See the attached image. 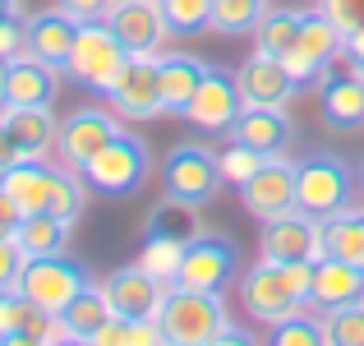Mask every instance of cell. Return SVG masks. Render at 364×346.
<instances>
[{
  "mask_svg": "<svg viewBox=\"0 0 364 346\" xmlns=\"http://www.w3.org/2000/svg\"><path fill=\"white\" fill-rule=\"evenodd\" d=\"M309 277H314V263H267V258H258L240 277L245 314L263 328L291 319L295 310L309 305Z\"/></svg>",
  "mask_w": 364,
  "mask_h": 346,
  "instance_id": "6da1fadb",
  "label": "cell"
},
{
  "mask_svg": "<svg viewBox=\"0 0 364 346\" xmlns=\"http://www.w3.org/2000/svg\"><path fill=\"white\" fill-rule=\"evenodd\" d=\"M157 323L171 346H217L231 314H226V300L217 291H194V286L171 282L161 295Z\"/></svg>",
  "mask_w": 364,
  "mask_h": 346,
  "instance_id": "7a4b0ae2",
  "label": "cell"
},
{
  "mask_svg": "<svg viewBox=\"0 0 364 346\" xmlns=\"http://www.w3.org/2000/svg\"><path fill=\"white\" fill-rule=\"evenodd\" d=\"M355 189H360V176L346 167V157H337L328 148H314L295 162V204L318 222L346 213L355 204Z\"/></svg>",
  "mask_w": 364,
  "mask_h": 346,
  "instance_id": "3957f363",
  "label": "cell"
},
{
  "mask_svg": "<svg viewBox=\"0 0 364 346\" xmlns=\"http://www.w3.org/2000/svg\"><path fill=\"white\" fill-rule=\"evenodd\" d=\"M124 61H129V51H124V42L111 33L107 19H88V23H79V33H74L65 74H70L74 83H83V88H92V93H111V83L120 79Z\"/></svg>",
  "mask_w": 364,
  "mask_h": 346,
  "instance_id": "277c9868",
  "label": "cell"
},
{
  "mask_svg": "<svg viewBox=\"0 0 364 346\" xmlns=\"http://www.w3.org/2000/svg\"><path fill=\"white\" fill-rule=\"evenodd\" d=\"M222 185H226L222 162H217V152L208 143H176L166 152V162H161V189H166V199L203 208L217 199Z\"/></svg>",
  "mask_w": 364,
  "mask_h": 346,
  "instance_id": "5b68a950",
  "label": "cell"
},
{
  "mask_svg": "<svg viewBox=\"0 0 364 346\" xmlns=\"http://www.w3.org/2000/svg\"><path fill=\"white\" fill-rule=\"evenodd\" d=\"M148 171H152V152H148V143H143L139 134L120 130L116 139H111L107 148H102L97 157L83 167V180H88L97 194L124 199V194H134V189H143Z\"/></svg>",
  "mask_w": 364,
  "mask_h": 346,
  "instance_id": "8992f818",
  "label": "cell"
},
{
  "mask_svg": "<svg viewBox=\"0 0 364 346\" xmlns=\"http://www.w3.org/2000/svg\"><path fill=\"white\" fill-rule=\"evenodd\" d=\"M341 56H346V37H341V28L332 23V14L323 5H314V9H304L300 37H295V46L282 56V61H286V70L295 74V83L309 88V83H318L323 74L341 61Z\"/></svg>",
  "mask_w": 364,
  "mask_h": 346,
  "instance_id": "52a82bcc",
  "label": "cell"
},
{
  "mask_svg": "<svg viewBox=\"0 0 364 346\" xmlns=\"http://www.w3.org/2000/svg\"><path fill=\"white\" fill-rule=\"evenodd\" d=\"M83 286H92V277H88V268H83L79 258H70V254L28 258L23 277H18V291H23L37 310H46V314H60Z\"/></svg>",
  "mask_w": 364,
  "mask_h": 346,
  "instance_id": "ba28073f",
  "label": "cell"
},
{
  "mask_svg": "<svg viewBox=\"0 0 364 346\" xmlns=\"http://www.w3.org/2000/svg\"><path fill=\"white\" fill-rule=\"evenodd\" d=\"M107 98L120 120H157V115H166V107H161V56L129 51V61H124L120 79L111 83Z\"/></svg>",
  "mask_w": 364,
  "mask_h": 346,
  "instance_id": "9c48e42d",
  "label": "cell"
},
{
  "mask_svg": "<svg viewBox=\"0 0 364 346\" xmlns=\"http://www.w3.org/2000/svg\"><path fill=\"white\" fill-rule=\"evenodd\" d=\"M240 273V249L226 231H198L185 249V263H180V286H194V291H217L222 295L231 286V277Z\"/></svg>",
  "mask_w": 364,
  "mask_h": 346,
  "instance_id": "30bf717a",
  "label": "cell"
},
{
  "mask_svg": "<svg viewBox=\"0 0 364 346\" xmlns=\"http://www.w3.org/2000/svg\"><path fill=\"white\" fill-rule=\"evenodd\" d=\"M120 134V115L116 107H74L70 115L60 120V134H55V157L60 167L70 171H83L111 139Z\"/></svg>",
  "mask_w": 364,
  "mask_h": 346,
  "instance_id": "8fae6325",
  "label": "cell"
},
{
  "mask_svg": "<svg viewBox=\"0 0 364 346\" xmlns=\"http://www.w3.org/2000/svg\"><path fill=\"white\" fill-rule=\"evenodd\" d=\"M258 258H267V263H314V258H323V222L309 217L304 208L263 222Z\"/></svg>",
  "mask_w": 364,
  "mask_h": 346,
  "instance_id": "7c38bea8",
  "label": "cell"
},
{
  "mask_svg": "<svg viewBox=\"0 0 364 346\" xmlns=\"http://www.w3.org/2000/svg\"><path fill=\"white\" fill-rule=\"evenodd\" d=\"M240 204L254 222H272L282 213H295V162L286 157H263V167L240 185Z\"/></svg>",
  "mask_w": 364,
  "mask_h": 346,
  "instance_id": "4fadbf2b",
  "label": "cell"
},
{
  "mask_svg": "<svg viewBox=\"0 0 364 346\" xmlns=\"http://www.w3.org/2000/svg\"><path fill=\"white\" fill-rule=\"evenodd\" d=\"M240 111H245V98H240L235 74L208 65V79H203V88L194 93L185 120L194 125V130H208V134H231V125L240 120Z\"/></svg>",
  "mask_w": 364,
  "mask_h": 346,
  "instance_id": "5bb4252c",
  "label": "cell"
},
{
  "mask_svg": "<svg viewBox=\"0 0 364 346\" xmlns=\"http://www.w3.org/2000/svg\"><path fill=\"white\" fill-rule=\"evenodd\" d=\"M235 83H240L245 107H291V102L300 98V83H295V74L286 70V61L258 56V51L235 70Z\"/></svg>",
  "mask_w": 364,
  "mask_h": 346,
  "instance_id": "9a60e30c",
  "label": "cell"
},
{
  "mask_svg": "<svg viewBox=\"0 0 364 346\" xmlns=\"http://www.w3.org/2000/svg\"><path fill=\"white\" fill-rule=\"evenodd\" d=\"M111 33L124 42V51H152L161 56V42L171 37L166 14H161V0H116L107 14Z\"/></svg>",
  "mask_w": 364,
  "mask_h": 346,
  "instance_id": "2e32d148",
  "label": "cell"
},
{
  "mask_svg": "<svg viewBox=\"0 0 364 346\" xmlns=\"http://www.w3.org/2000/svg\"><path fill=\"white\" fill-rule=\"evenodd\" d=\"M364 300V268L346 263V258H314V277H309V310L328 314L341 310V305H355Z\"/></svg>",
  "mask_w": 364,
  "mask_h": 346,
  "instance_id": "e0dca14e",
  "label": "cell"
},
{
  "mask_svg": "<svg viewBox=\"0 0 364 346\" xmlns=\"http://www.w3.org/2000/svg\"><path fill=\"white\" fill-rule=\"evenodd\" d=\"M102 286H107L116 314H129V319H157L161 295H166V282H157V277H152L148 268H139V263L116 268Z\"/></svg>",
  "mask_w": 364,
  "mask_h": 346,
  "instance_id": "ac0fdd59",
  "label": "cell"
},
{
  "mask_svg": "<svg viewBox=\"0 0 364 346\" xmlns=\"http://www.w3.org/2000/svg\"><path fill=\"white\" fill-rule=\"evenodd\" d=\"M318 107L332 130H360L364 125V79L350 65L346 70H328L318 79Z\"/></svg>",
  "mask_w": 364,
  "mask_h": 346,
  "instance_id": "d6986e66",
  "label": "cell"
},
{
  "mask_svg": "<svg viewBox=\"0 0 364 346\" xmlns=\"http://www.w3.org/2000/svg\"><path fill=\"white\" fill-rule=\"evenodd\" d=\"M231 139L258 148L263 157H282V152H291L295 125H291V115H286V107H245L240 120L231 125Z\"/></svg>",
  "mask_w": 364,
  "mask_h": 346,
  "instance_id": "ffe728a7",
  "label": "cell"
},
{
  "mask_svg": "<svg viewBox=\"0 0 364 346\" xmlns=\"http://www.w3.org/2000/svg\"><path fill=\"white\" fill-rule=\"evenodd\" d=\"M74 33H79V19H70L60 5H55V9H37V14H28V51H33L37 61L55 65L60 74H65V65H70Z\"/></svg>",
  "mask_w": 364,
  "mask_h": 346,
  "instance_id": "44dd1931",
  "label": "cell"
},
{
  "mask_svg": "<svg viewBox=\"0 0 364 346\" xmlns=\"http://www.w3.org/2000/svg\"><path fill=\"white\" fill-rule=\"evenodd\" d=\"M55 93H60V70L55 65L37 61L33 51L9 61V107H51Z\"/></svg>",
  "mask_w": 364,
  "mask_h": 346,
  "instance_id": "7402d4cb",
  "label": "cell"
},
{
  "mask_svg": "<svg viewBox=\"0 0 364 346\" xmlns=\"http://www.w3.org/2000/svg\"><path fill=\"white\" fill-rule=\"evenodd\" d=\"M0 120L9 125L18 152L23 157H51L55 152V134H60V120L51 115V107H5Z\"/></svg>",
  "mask_w": 364,
  "mask_h": 346,
  "instance_id": "603a6c76",
  "label": "cell"
},
{
  "mask_svg": "<svg viewBox=\"0 0 364 346\" xmlns=\"http://www.w3.org/2000/svg\"><path fill=\"white\" fill-rule=\"evenodd\" d=\"M203 79H208V61H198V56H161V107H166V115L185 120Z\"/></svg>",
  "mask_w": 364,
  "mask_h": 346,
  "instance_id": "cb8c5ba5",
  "label": "cell"
},
{
  "mask_svg": "<svg viewBox=\"0 0 364 346\" xmlns=\"http://www.w3.org/2000/svg\"><path fill=\"white\" fill-rule=\"evenodd\" d=\"M116 314V305H111V295H107V286H83L79 295H74L70 305H65L55 319H60V328H65V342H92L97 337V328Z\"/></svg>",
  "mask_w": 364,
  "mask_h": 346,
  "instance_id": "d4e9b609",
  "label": "cell"
},
{
  "mask_svg": "<svg viewBox=\"0 0 364 346\" xmlns=\"http://www.w3.org/2000/svg\"><path fill=\"white\" fill-rule=\"evenodd\" d=\"M51 180H55V167L46 157H18L14 167L0 176V189H5V194L23 208V213H37V208H46Z\"/></svg>",
  "mask_w": 364,
  "mask_h": 346,
  "instance_id": "484cf974",
  "label": "cell"
},
{
  "mask_svg": "<svg viewBox=\"0 0 364 346\" xmlns=\"http://www.w3.org/2000/svg\"><path fill=\"white\" fill-rule=\"evenodd\" d=\"M70 231H74V222H65V217L37 208V213H23V222H18V231H14V240L23 245L28 258H42V254H65V245H70Z\"/></svg>",
  "mask_w": 364,
  "mask_h": 346,
  "instance_id": "4316f807",
  "label": "cell"
},
{
  "mask_svg": "<svg viewBox=\"0 0 364 346\" xmlns=\"http://www.w3.org/2000/svg\"><path fill=\"white\" fill-rule=\"evenodd\" d=\"M323 254L364 268V208L350 204L346 213L323 217Z\"/></svg>",
  "mask_w": 364,
  "mask_h": 346,
  "instance_id": "83f0119b",
  "label": "cell"
},
{
  "mask_svg": "<svg viewBox=\"0 0 364 346\" xmlns=\"http://www.w3.org/2000/svg\"><path fill=\"white\" fill-rule=\"evenodd\" d=\"M300 23H304V9H291V5L272 9L267 5V14L258 19V28H254V51L282 61V56L295 46V37H300Z\"/></svg>",
  "mask_w": 364,
  "mask_h": 346,
  "instance_id": "f1b7e54d",
  "label": "cell"
},
{
  "mask_svg": "<svg viewBox=\"0 0 364 346\" xmlns=\"http://www.w3.org/2000/svg\"><path fill=\"white\" fill-rule=\"evenodd\" d=\"M185 249L189 240L180 236H166V231H143V249H139V268H148L157 282H176L180 277V263H185Z\"/></svg>",
  "mask_w": 364,
  "mask_h": 346,
  "instance_id": "f546056e",
  "label": "cell"
},
{
  "mask_svg": "<svg viewBox=\"0 0 364 346\" xmlns=\"http://www.w3.org/2000/svg\"><path fill=\"white\" fill-rule=\"evenodd\" d=\"M88 180L83 171H70V167H55V180H51V194H46V213L65 217V222H79L83 217V204H88Z\"/></svg>",
  "mask_w": 364,
  "mask_h": 346,
  "instance_id": "4dcf8cb0",
  "label": "cell"
},
{
  "mask_svg": "<svg viewBox=\"0 0 364 346\" xmlns=\"http://www.w3.org/2000/svg\"><path fill=\"white\" fill-rule=\"evenodd\" d=\"M267 342L272 346H328L323 314H309V305H304V310H295L291 319L272 323V328H267Z\"/></svg>",
  "mask_w": 364,
  "mask_h": 346,
  "instance_id": "1f68e13d",
  "label": "cell"
},
{
  "mask_svg": "<svg viewBox=\"0 0 364 346\" xmlns=\"http://www.w3.org/2000/svg\"><path fill=\"white\" fill-rule=\"evenodd\" d=\"M263 14H267V0H213V33L245 37L258 28Z\"/></svg>",
  "mask_w": 364,
  "mask_h": 346,
  "instance_id": "d6a6232c",
  "label": "cell"
},
{
  "mask_svg": "<svg viewBox=\"0 0 364 346\" xmlns=\"http://www.w3.org/2000/svg\"><path fill=\"white\" fill-rule=\"evenodd\" d=\"M171 37H198L213 28V0H161Z\"/></svg>",
  "mask_w": 364,
  "mask_h": 346,
  "instance_id": "836d02e7",
  "label": "cell"
},
{
  "mask_svg": "<svg viewBox=\"0 0 364 346\" xmlns=\"http://www.w3.org/2000/svg\"><path fill=\"white\" fill-rule=\"evenodd\" d=\"M323 328H328V346H364V300L328 310Z\"/></svg>",
  "mask_w": 364,
  "mask_h": 346,
  "instance_id": "e575fe53",
  "label": "cell"
},
{
  "mask_svg": "<svg viewBox=\"0 0 364 346\" xmlns=\"http://www.w3.org/2000/svg\"><path fill=\"white\" fill-rule=\"evenodd\" d=\"M217 162H222V180L240 189L245 180L254 176L258 167H263V152H258V148H249V143H240V139H231L222 152H217Z\"/></svg>",
  "mask_w": 364,
  "mask_h": 346,
  "instance_id": "d590c367",
  "label": "cell"
},
{
  "mask_svg": "<svg viewBox=\"0 0 364 346\" xmlns=\"http://www.w3.org/2000/svg\"><path fill=\"white\" fill-rule=\"evenodd\" d=\"M23 51H28V14L0 19V56H5V61H18Z\"/></svg>",
  "mask_w": 364,
  "mask_h": 346,
  "instance_id": "8d00e7d4",
  "label": "cell"
},
{
  "mask_svg": "<svg viewBox=\"0 0 364 346\" xmlns=\"http://www.w3.org/2000/svg\"><path fill=\"white\" fill-rule=\"evenodd\" d=\"M318 5L332 14V23L341 28V37L364 33V0H318Z\"/></svg>",
  "mask_w": 364,
  "mask_h": 346,
  "instance_id": "74e56055",
  "label": "cell"
},
{
  "mask_svg": "<svg viewBox=\"0 0 364 346\" xmlns=\"http://www.w3.org/2000/svg\"><path fill=\"white\" fill-rule=\"evenodd\" d=\"M23 263H28L23 245H18L14 236H0V291H5V286H18V277H23Z\"/></svg>",
  "mask_w": 364,
  "mask_h": 346,
  "instance_id": "f35d334b",
  "label": "cell"
},
{
  "mask_svg": "<svg viewBox=\"0 0 364 346\" xmlns=\"http://www.w3.org/2000/svg\"><path fill=\"white\" fill-rule=\"evenodd\" d=\"M55 5H60V9H65L70 19H79V23H88V19H107L116 0H55Z\"/></svg>",
  "mask_w": 364,
  "mask_h": 346,
  "instance_id": "ab89813d",
  "label": "cell"
},
{
  "mask_svg": "<svg viewBox=\"0 0 364 346\" xmlns=\"http://www.w3.org/2000/svg\"><path fill=\"white\" fill-rule=\"evenodd\" d=\"M18 222H23V208H18L14 199H9L5 189H0V236H14Z\"/></svg>",
  "mask_w": 364,
  "mask_h": 346,
  "instance_id": "60d3db41",
  "label": "cell"
},
{
  "mask_svg": "<svg viewBox=\"0 0 364 346\" xmlns=\"http://www.w3.org/2000/svg\"><path fill=\"white\" fill-rule=\"evenodd\" d=\"M23 157V152H18V143H14V134H9V125L0 120V176H5L9 167H14V162Z\"/></svg>",
  "mask_w": 364,
  "mask_h": 346,
  "instance_id": "b9f144b4",
  "label": "cell"
},
{
  "mask_svg": "<svg viewBox=\"0 0 364 346\" xmlns=\"http://www.w3.org/2000/svg\"><path fill=\"white\" fill-rule=\"evenodd\" d=\"M346 65L364 79V33H350L346 37Z\"/></svg>",
  "mask_w": 364,
  "mask_h": 346,
  "instance_id": "7bdbcfd3",
  "label": "cell"
},
{
  "mask_svg": "<svg viewBox=\"0 0 364 346\" xmlns=\"http://www.w3.org/2000/svg\"><path fill=\"white\" fill-rule=\"evenodd\" d=\"M9 107V61L0 56V111Z\"/></svg>",
  "mask_w": 364,
  "mask_h": 346,
  "instance_id": "ee69618b",
  "label": "cell"
},
{
  "mask_svg": "<svg viewBox=\"0 0 364 346\" xmlns=\"http://www.w3.org/2000/svg\"><path fill=\"white\" fill-rule=\"evenodd\" d=\"M222 342H254V332H245V328H231V323H226ZM222 342H217V346H222Z\"/></svg>",
  "mask_w": 364,
  "mask_h": 346,
  "instance_id": "f6af8a7d",
  "label": "cell"
},
{
  "mask_svg": "<svg viewBox=\"0 0 364 346\" xmlns=\"http://www.w3.org/2000/svg\"><path fill=\"white\" fill-rule=\"evenodd\" d=\"M9 14H23V0H0V19H9Z\"/></svg>",
  "mask_w": 364,
  "mask_h": 346,
  "instance_id": "bcb514c9",
  "label": "cell"
},
{
  "mask_svg": "<svg viewBox=\"0 0 364 346\" xmlns=\"http://www.w3.org/2000/svg\"><path fill=\"white\" fill-rule=\"evenodd\" d=\"M360 194H364V162H360Z\"/></svg>",
  "mask_w": 364,
  "mask_h": 346,
  "instance_id": "7dc6e473",
  "label": "cell"
}]
</instances>
